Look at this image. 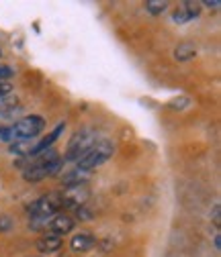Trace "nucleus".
I'll return each instance as SVG.
<instances>
[{
    "label": "nucleus",
    "instance_id": "1",
    "mask_svg": "<svg viewBox=\"0 0 221 257\" xmlns=\"http://www.w3.org/2000/svg\"><path fill=\"white\" fill-rule=\"evenodd\" d=\"M61 164H64V162L59 159L57 151L45 149V151H41V153H37L33 157V164H31L23 172V178L27 182H41V180L53 176L55 172H59L61 170Z\"/></svg>",
    "mask_w": 221,
    "mask_h": 257
},
{
    "label": "nucleus",
    "instance_id": "2",
    "mask_svg": "<svg viewBox=\"0 0 221 257\" xmlns=\"http://www.w3.org/2000/svg\"><path fill=\"white\" fill-rule=\"evenodd\" d=\"M111 155H113V143L107 141V139H99L97 143H94V145L78 159V168L84 170V172H90V170H94V168L103 166Z\"/></svg>",
    "mask_w": 221,
    "mask_h": 257
},
{
    "label": "nucleus",
    "instance_id": "3",
    "mask_svg": "<svg viewBox=\"0 0 221 257\" xmlns=\"http://www.w3.org/2000/svg\"><path fill=\"white\" fill-rule=\"evenodd\" d=\"M61 208V196L59 192H51L41 198H37L35 202L29 204V214L33 220H45L57 214V210Z\"/></svg>",
    "mask_w": 221,
    "mask_h": 257
},
{
    "label": "nucleus",
    "instance_id": "4",
    "mask_svg": "<svg viewBox=\"0 0 221 257\" xmlns=\"http://www.w3.org/2000/svg\"><path fill=\"white\" fill-rule=\"evenodd\" d=\"M97 133L92 131V128H82L78 131L72 139H70V145L66 149V162H78V159L97 143Z\"/></svg>",
    "mask_w": 221,
    "mask_h": 257
},
{
    "label": "nucleus",
    "instance_id": "5",
    "mask_svg": "<svg viewBox=\"0 0 221 257\" xmlns=\"http://www.w3.org/2000/svg\"><path fill=\"white\" fill-rule=\"evenodd\" d=\"M15 141H23V139H35L43 128H45V120L39 114H31L25 118H19L15 124H11Z\"/></svg>",
    "mask_w": 221,
    "mask_h": 257
},
{
    "label": "nucleus",
    "instance_id": "6",
    "mask_svg": "<svg viewBox=\"0 0 221 257\" xmlns=\"http://www.w3.org/2000/svg\"><path fill=\"white\" fill-rule=\"evenodd\" d=\"M61 196V206L66 208H82L88 198H90V190L86 188V184H78V186H68L64 192H59Z\"/></svg>",
    "mask_w": 221,
    "mask_h": 257
},
{
    "label": "nucleus",
    "instance_id": "7",
    "mask_svg": "<svg viewBox=\"0 0 221 257\" xmlns=\"http://www.w3.org/2000/svg\"><path fill=\"white\" fill-rule=\"evenodd\" d=\"M74 224H76V220L70 216V214H55V216H51L49 220H47V233H53V235H66V233H70L72 229H74Z\"/></svg>",
    "mask_w": 221,
    "mask_h": 257
},
{
    "label": "nucleus",
    "instance_id": "8",
    "mask_svg": "<svg viewBox=\"0 0 221 257\" xmlns=\"http://www.w3.org/2000/svg\"><path fill=\"white\" fill-rule=\"evenodd\" d=\"M199 15H201V3H193V0H188V3H182L180 9L174 11L172 19H174V23H178V25H186L188 21H193V19L199 17Z\"/></svg>",
    "mask_w": 221,
    "mask_h": 257
},
{
    "label": "nucleus",
    "instance_id": "9",
    "mask_svg": "<svg viewBox=\"0 0 221 257\" xmlns=\"http://www.w3.org/2000/svg\"><path fill=\"white\" fill-rule=\"evenodd\" d=\"M59 247H61V237H59V235H53V233H45V235L37 241V251H39L41 255L55 253Z\"/></svg>",
    "mask_w": 221,
    "mask_h": 257
},
{
    "label": "nucleus",
    "instance_id": "10",
    "mask_svg": "<svg viewBox=\"0 0 221 257\" xmlns=\"http://www.w3.org/2000/svg\"><path fill=\"white\" fill-rule=\"evenodd\" d=\"M35 147H37V141L35 139H23V141H15L11 145V153L23 155V157H33Z\"/></svg>",
    "mask_w": 221,
    "mask_h": 257
},
{
    "label": "nucleus",
    "instance_id": "11",
    "mask_svg": "<svg viewBox=\"0 0 221 257\" xmlns=\"http://www.w3.org/2000/svg\"><path fill=\"white\" fill-rule=\"evenodd\" d=\"M94 241H97V239H94L90 233H78V235L72 237L70 247H72V251L82 253V251H88V249L94 245Z\"/></svg>",
    "mask_w": 221,
    "mask_h": 257
},
{
    "label": "nucleus",
    "instance_id": "12",
    "mask_svg": "<svg viewBox=\"0 0 221 257\" xmlns=\"http://www.w3.org/2000/svg\"><path fill=\"white\" fill-rule=\"evenodd\" d=\"M88 178H90V172H84V170H74V172H70V174H66L64 178H61V182H64V186L68 188V186H78V184H86L88 182Z\"/></svg>",
    "mask_w": 221,
    "mask_h": 257
},
{
    "label": "nucleus",
    "instance_id": "13",
    "mask_svg": "<svg viewBox=\"0 0 221 257\" xmlns=\"http://www.w3.org/2000/svg\"><path fill=\"white\" fill-rule=\"evenodd\" d=\"M21 114V106H15V108H3L0 110V128L3 126H11V122H17Z\"/></svg>",
    "mask_w": 221,
    "mask_h": 257
},
{
    "label": "nucleus",
    "instance_id": "14",
    "mask_svg": "<svg viewBox=\"0 0 221 257\" xmlns=\"http://www.w3.org/2000/svg\"><path fill=\"white\" fill-rule=\"evenodd\" d=\"M174 57H176L178 61H186V59L195 57V45H193V43H180V45L176 47V51H174Z\"/></svg>",
    "mask_w": 221,
    "mask_h": 257
},
{
    "label": "nucleus",
    "instance_id": "15",
    "mask_svg": "<svg viewBox=\"0 0 221 257\" xmlns=\"http://www.w3.org/2000/svg\"><path fill=\"white\" fill-rule=\"evenodd\" d=\"M166 9H168L166 0H148V3H145V11L150 15H162Z\"/></svg>",
    "mask_w": 221,
    "mask_h": 257
},
{
    "label": "nucleus",
    "instance_id": "16",
    "mask_svg": "<svg viewBox=\"0 0 221 257\" xmlns=\"http://www.w3.org/2000/svg\"><path fill=\"white\" fill-rule=\"evenodd\" d=\"M0 141L15 143V135H13V128L11 126H3V128H0Z\"/></svg>",
    "mask_w": 221,
    "mask_h": 257
},
{
    "label": "nucleus",
    "instance_id": "17",
    "mask_svg": "<svg viewBox=\"0 0 221 257\" xmlns=\"http://www.w3.org/2000/svg\"><path fill=\"white\" fill-rule=\"evenodd\" d=\"M13 76H15V70L11 66H0V82H7Z\"/></svg>",
    "mask_w": 221,
    "mask_h": 257
},
{
    "label": "nucleus",
    "instance_id": "18",
    "mask_svg": "<svg viewBox=\"0 0 221 257\" xmlns=\"http://www.w3.org/2000/svg\"><path fill=\"white\" fill-rule=\"evenodd\" d=\"M13 92V86L9 82H0V98H5V96H11Z\"/></svg>",
    "mask_w": 221,
    "mask_h": 257
},
{
    "label": "nucleus",
    "instance_id": "19",
    "mask_svg": "<svg viewBox=\"0 0 221 257\" xmlns=\"http://www.w3.org/2000/svg\"><path fill=\"white\" fill-rule=\"evenodd\" d=\"M221 208H219V204L215 206V210H213V224H215V227H219V224H221Z\"/></svg>",
    "mask_w": 221,
    "mask_h": 257
},
{
    "label": "nucleus",
    "instance_id": "20",
    "mask_svg": "<svg viewBox=\"0 0 221 257\" xmlns=\"http://www.w3.org/2000/svg\"><path fill=\"white\" fill-rule=\"evenodd\" d=\"M11 224H13V222H11V218H9V216H3V218H0V231H7V229L11 227Z\"/></svg>",
    "mask_w": 221,
    "mask_h": 257
},
{
    "label": "nucleus",
    "instance_id": "21",
    "mask_svg": "<svg viewBox=\"0 0 221 257\" xmlns=\"http://www.w3.org/2000/svg\"><path fill=\"white\" fill-rule=\"evenodd\" d=\"M201 7H209V9H219V7H221V3H219V0H205V3H203Z\"/></svg>",
    "mask_w": 221,
    "mask_h": 257
},
{
    "label": "nucleus",
    "instance_id": "22",
    "mask_svg": "<svg viewBox=\"0 0 221 257\" xmlns=\"http://www.w3.org/2000/svg\"><path fill=\"white\" fill-rule=\"evenodd\" d=\"M219 247H221V239H219V235H215V249L219 251Z\"/></svg>",
    "mask_w": 221,
    "mask_h": 257
},
{
    "label": "nucleus",
    "instance_id": "23",
    "mask_svg": "<svg viewBox=\"0 0 221 257\" xmlns=\"http://www.w3.org/2000/svg\"><path fill=\"white\" fill-rule=\"evenodd\" d=\"M0 55H3V49H0Z\"/></svg>",
    "mask_w": 221,
    "mask_h": 257
}]
</instances>
